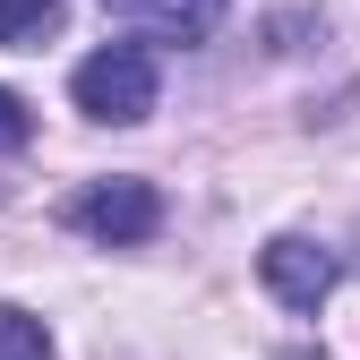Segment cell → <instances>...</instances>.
<instances>
[{"label": "cell", "instance_id": "6da1fadb", "mask_svg": "<svg viewBox=\"0 0 360 360\" xmlns=\"http://www.w3.org/2000/svg\"><path fill=\"white\" fill-rule=\"evenodd\" d=\"M69 95H77L86 120L129 129V120H146V112L163 103V69H155L146 43H103V52H86V60L69 69Z\"/></svg>", "mask_w": 360, "mask_h": 360}, {"label": "cell", "instance_id": "7a4b0ae2", "mask_svg": "<svg viewBox=\"0 0 360 360\" xmlns=\"http://www.w3.org/2000/svg\"><path fill=\"white\" fill-rule=\"evenodd\" d=\"M69 223L103 249H138V240L163 232V189L155 180H95V189L69 198Z\"/></svg>", "mask_w": 360, "mask_h": 360}, {"label": "cell", "instance_id": "3957f363", "mask_svg": "<svg viewBox=\"0 0 360 360\" xmlns=\"http://www.w3.org/2000/svg\"><path fill=\"white\" fill-rule=\"evenodd\" d=\"M257 275H266V292H275L283 309H318L343 266H335V249H318L309 232H275V240L257 249Z\"/></svg>", "mask_w": 360, "mask_h": 360}, {"label": "cell", "instance_id": "277c9868", "mask_svg": "<svg viewBox=\"0 0 360 360\" xmlns=\"http://www.w3.org/2000/svg\"><path fill=\"white\" fill-rule=\"evenodd\" d=\"M223 9H232V0H103V18L138 26L155 43H206L223 26Z\"/></svg>", "mask_w": 360, "mask_h": 360}, {"label": "cell", "instance_id": "5b68a950", "mask_svg": "<svg viewBox=\"0 0 360 360\" xmlns=\"http://www.w3.org/2000/svg\"><path fill=\"white\" fill-rule=\"evenodd\" d=\"M52 34H60V0H0V43L9 52H34Z\"/></svg>", "mask_w": 360, "mask_h": 360}, {"label": "cell", "instance_id": "8992f818", "mask_svg": "<svg viewBox=\"0 0 360 360\" xmlns=\"http://www.w3.org/2000/svg\"><path fill=\"white\" fill-rule=\"evenodd\" d=\"M0 360H52V326L18 300H0Z\"/></svg>", "mask_w": 360, "mask_h": 360}, {"label": "cell", "instance_id": "52a82bcc", "mask_svg": "<svg viewBox=\"0 0 360 360\" xmlns=\"http://www.w3.org/2000/svg\"><path fill=\"white\" fill-rule=\"evenodd\" d=\"M34 138V112H26V95H9V86H0V155H18Z\"/></svg>", "mask_w": 360, "mask_h": 360}]
</instances>
